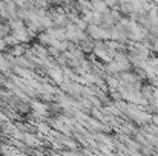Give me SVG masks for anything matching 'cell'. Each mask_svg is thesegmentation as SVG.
Segmentation results:
<instances>
[{
  "label": "cell",
  "instance_id": "cell-1",
  "mask_svg": "<svg viewBox=\"0 0 158 156\" xmlns=\"http://www.w3.org/2000/svg\"><path fill=\"white\" fill-rule=\"evenodd\" d=\"M152 2H154V3H157V5H158V0H152Z\"/></svg>",
  "mask_w": 158,
  "mask_h": 156
}]
</instances>
